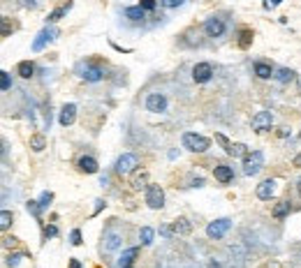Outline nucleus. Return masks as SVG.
Instances as JSON below:
<instances>
[{"label": "nucleus", "instance_id": "obj_46", "mask_svg": "<svg viewBox=\"0 0 301 268\" xmlns=\"http://www.w3.org/2000/svg\"><path fill=\"white\" fill-rule=\"evenodd\" d=\"M190 187H204V178H202V176L192 178V180H190Z\"/></svg>", "mask_w": 301, "mask_h": 268}, {"label": "nucleus", "instance_id": "obj_11", "mask_svg": "<svg viewBox=\"0 0 301 268\" xmlns=\"http://www.w3.org/2000/svg\"><path fill=\"white\" fill-rule=\"evenodd\" d=\"M213 79V65L211 63H195L192 65V81L195 84H209Z\"/></svg>", "mask_w": 301, "mask_h": 268}, {"label": "nucleus", "instance_id": "obj_30", "mask_svg": "<svg viewBox=\"0 0 301 268\" xmlns=\"http://www.w3.org/2000/svg\"><path fill=\"white\" fill-rule=\"evenodd\" d=\"M12 222H14V213L5 208L3 213H0V229H3V231H7V229L12 227Z\"/></svg>", "mask_w": 301, "mask_h": 268}, {"label": "nucleus", "instance_id": "obj_14", "mask_svg": "<svg viewBox=\"0 0 301 268\" xmlns=\"http://www.w3.org/2000/svg\"><path fill=\"white\" fill-rule=\"evenodd\" d=\"M77 169L86 176H93L100 171V164H97V159L93 157V155H81V157L77 159Z\"/></svg>", "mask_w": 301, "mask_h": 268}, {"label": "nucleus", "instance_id": "obj_18", "mask_svg": "<svg viewBox=\"0 0 301 268\" xmlns=\"http://www.w3.org/2000/svg\"><path fill=\"white\" fill-rule=\"evenodd\" d=\"M146 14H148V12H146L144 7H139V5L123 7V16H126L128 21H132V23H144V21H146Z\"/></svg>", "mask_w": 301, "mask_h": 268}, {"label": "nucleus", "instance_id": "obj_24", "mask_svg": "<svg viewBox=\"0 0 301 268\" xmlns=\"http://www.w3.org/2000/svg\"><path fill=\"white\" fill-rule=\"evenodd\" d=\"M132 190H137V192H139V190H146V187H148V171H139V169H137L135 171V176H132Z\"/></svg>", "mask_w": 301, "mask_h": 268}, {"label": "nucleus", "instance_id": "obj_36", "mask_svg": "<svg viewBox=\"0 0 301 268\" xmlns=\"http://www.w3.org/2000/svg\"><path fill=\"white\" fill-rule=\"evenodd\" d=\"M160 3V7H165V10H179L186 0H158Z\"/></svg>", "mask_w": 301, "mask_h": 268}, {"label": "nucleus", "instance_id": "obj_33", "mask_svg": "<svg viewBox=\"0 0 301 268\" xmlns=\"http://www.w3.org/2000/svg\"><path fill=\"white\" fill-rule=\"evenodd\" d=\"M158 231H160V236H162V238H167V240H171L176 236L174 224H160V229H158Z\"/></svg>", "mask_w": 301, "mask_h": 268}, {"label": "nucleus", "instance_id": "obj_45", "mask_svg": "<svg viewBox=\"0 0 301 268\" xmlns=\"http://www.w3.org/2000/svg\"><path fill=\"white\" fill-rule=\"evenodd\" d=\"M278 137H281V139H287V137H290V134H292V129L290 127H278Z\"/></svg>", "mask_w": 301, "mask_h": 268}, {"label": "nucleus", "instance_id": "obj_50", "mask_svg": "<svg viewBox=\"0 0 301 268\" xmlns=\"http://www.w3.org/2000/svg\"><path fill=\"white\" fill-rule=\"evenodd\" d=\"M281 3H283V0H271V7H278Z\"/></svg>", "mask_w": 301, "mask_h": 268}, {"label": "nucleus", "instance_id": "obj_22", "mask_svg": "<svg viewBox=\"0 0 301 268\" xmlns=\"http://www.w3.org/2000/svg\"><path fill=\"white\" fill-rule=\"evenodd\" d=\"M16 74H19L21 79H33V76H35V63H33V60H21V63L16 65Z\"/></svg>", "mask_w": 301, "mask_h": 268}, {"label": "nucleus", "instance_id": "obj_21", "mask_svg": "<svg viewBox=\"0 0 301 268\" xmlns=\"http://www.w3.org/2000/svg\"><path fill=\"white\" fill-rule=\"evenodd\" d=\"M290 213H292V204H290V201H285V199H283V201H278V204L271 208V218H273V220H285Z\"/></svg>", "mask_w": 301, "mask_h": 268}, {"label": "nucleus", "instance_id": "obj_42", "mask_svg": "<svg viewBox=\"0 0 301 268\" xmlns=\"http://www.w3.org/2000/svg\"><path fill=\"white\" fill-rule=\"evenodd\" d=\"M42 5V0H23V7L26 10H37Z\"/></svg>", "mask_w": 301, "mask_h": 268}, {"label": "nucleus", "instance_id": "obj_41", "mask_svg": "<svg viewBox=\"0 0 301 268\" xmlns=\"http://www.w3.org/2000/svg\"><path fill=\"white\" fill-rule=\"evenodd\" d=\"M216 141H218V144H220V146H222V148H225V153H227V150H230L232 141H230V139H227L225 134H220V132H218V134H216Z\"/></svg>", "mask_w": 301, "mask_h": 268}, {"label": "nucleus", "instance_id": "obj_51", "mask_svg": "<svg viewBox=\"0 0 301 268\" xmlns=\"http://www.w3.org/2000/svg\"><path fill=\"white\" fill-rule=\"evenodd\" d=\"M128 268H135V266H128Z\"/></svg>", "mask_w": 301, "mask_h": 268}, {"label": "nucleus", "instance_id": "obj_48", "mask_svg": "<svg viewBox=\"0 0 301 268\" xmlns=\"http://www.w3.org/2000/svg\"><path fill=\"white\" fill-rule=\"evenodd\" d=\"M70 268H81L79 259H70Z\"/></svg>", "mask_w": 301, "mask_h": 268}, {"label": "nucleus", "instance_id": "obj_7", "mask_svg": "<svg viewBox=\"0 0 301 268\" xmlns=\"http://www.w3.org/2000/svg\"><path fill=\"white\" fill-rule=\"evenodd\" d=\"M58 35H60V30L56 28V25H46V28H42L40 33H37V37L33 40V44H30V49L37 53V51H42L46 44H49V42H54Z\"/></svg>", "mask_w": 301, "mask_h": 268}, {"label": "nucleus", "instance_id": "obj_3", "mask_svg": "<svg viewBox=\"0 0 301 268\" xmlns=\"http://www.w3.org/2000/svg\"><path fill=\"white\" fill-rule=\"evenodd\" d=\"M202 30H204L206 37L218 40V37H222L227 33V23H225V19H220V16H209V19L204 21V25H202Z\"/></svg>", "mask_w": 301, "mask_h": 268}, {"label": "nucleus", "instance_id": "obj_39", "mask_svg": "<svg viewBox=\"0 0 301 268\" xmlns=\"http://www.w3.org/2000/svg\"><path fill=\"white\" fill-rule=\"evenodd\" d=\"M56 236H58V227H56V224H46L44 227V240L56 238Z\"/></svg>", "mask_w": 301, "mask_h": 268}, {"label": "nucleus", "instance_id": "obj_16", "mask_svg": "<svg viewBox=\"0 0 301 268\" xmlns=\"http://www.w3.org/2000/svg\"><path fill=\"white\" fill-rule=\"evenodd\" d=\"M74 120H77V104L74 102H67V104H63V109L58 114V123L60 127H70Z\"/></svg>", "mask_w": 301, "mask_h": 268}, {"label": "nucleus", "instance_id": "obj_23", "mask_svg": "<svg viewBox=\"0 0 301 268\" xmlns=\"http://www.w3.org/2000/svg\"><path fill=\"white\" fill-rule=\"evenodd\" d=\"M248 153H250V148H248L246 144H241V141H232L230 150H227V155H230V157H234V159H243Z\"/></svg>", "mask_w": 301, "mask_h": 268}, {"label": "nucleus", "instance_id": "obj_27", "mask_svg": "<svg viewBox=\"0 0 301 268\" xmlns=\"http://www.w3.org/2000/svg\"><path fill=\"white\" fill-rule=\"evenodd\" d=\"M30 148H33V153H42V150L46 148L44 134H33V137H30Z\"/></svg>", "mask_w": 301, "mask_h": 268}, {"label": "nucleus", "instance_id": "obj_10", "mask_svg": "<svg viewBox=\"0 0 301 268\" xmlns=\"http://www.w3.org/2000/svg\"><path fill=\"white\" fill-rule=\"evenodd\" d=\"M253 132L262 134V132H269L271 127H273V114L271 111H257L255 116H253Z\"/></svg>", "mask_w": 301, "mask_h": 268}, {"label": "nucleus", "instance_id": "obj_43", "mask_svg": "<svg viewBox=\"0 0 301 268\" xmlns=\"http://www.w3.org/2000/svg\"><path fill=\"white\" fill-rule=\"evenodd\" d=\"M16 243H19L16 236H5V238H3V245H5V248H14Z\"/></svg>", "mask_w": 301, "mask_h": 268}, {"label": "nucleus", "instance_id": "obj_40", "mask_svg": "<svg viewBox=\"0 0 301 268\" xmlns=\"http://www.w3.org/2000/svg\"><path fill=\"white\" fill-rule=\"evenodd\" d=\"M21 259H26V254H10V257H7V266L16 268L21 263Z\"/></svg>", "mask_w": 301, "mask_h": 268}, {"label": "nucleus", "instance_id": "obj_8", "mask_svg": "<svg viewBox=\"0 0 301 268\" xmlns=\"http://www.w3.org/2000/svg\"><path fill=\"white\" fill-rule=\"evenodd\" d=\"M79 76L84 81H88V84H97V81H102L107 76V72L102 70L100 65H93V63H81L79 65Z\"/></svg>", "mask_w": 301, "mask_h": 268}, {"label": "nucleus", "instance_id": "obj_12", "mask_svg": "<svg viewBox=\"0 0 301 268\" xmlns=\"http://www.w3.org/2000/svg\"><path fill=\"white\" fill-rule=\"evenodd\" d=\"M276 187H278V180L276 178H264L255 187V197L260 199V201H271V199H273V194H276Z\"/></svg>", "mask_w": 301, "mask_h": 268}, {"label": "nucleus", "instance_id": "obj_1", "mask_svg": "<svg viewBox=\"0 0 301 268\" xmlns=\"http://www.w3.org/2000/svg\"><path fill=\"white\" fill-rule=\"evenodd\" d=\"M181 144H183L186 150H190V153H206L211 148V139H206V137H202L197 132H186L181 137Z\"/></svg>", "mask_w": 301, "mask_h": 268}, {"label": "nucleus", "instance_id": "obj_20", "mask_svg": "<svg viewBox=\"0 0 301 268\" xmlns=\"http://www.w3.org/2000/svg\"><path fill=\"white\" fill-rule=\"evenodd\" d=\"M139 252H141V248H128V250H123V254H120V259H118V268H128V266H132L135 263V259L139 257Z\"/></svg>", "mask_w": 301, "mask_h": 268}, {"label": "nucleus", "instance_id": "obj_17", "mask_svg": "<svg viewBox=\"0 0 301 268\" xmlns=\"http://www.w3.org/2000/svg\"><path fill=\"white\" fill-rule=\"evenodd\" d=\"M253 74H255L257 79L266 81V79H273L276 70H273V65L264 63V60H255V63H253Z\"/></svg>", "mask_w": 301, "mask_h": 268}, {"label": "nucleus", "instance_id": "obj_31", "mask_svg": "<svg viewBox=\"0 0 301 268\" xmlns=\"http://www.w3.org/2000/svg\"><path fill=\"white\" fill-rule=\"evenodd\" d=\"M12 30H14V23L10 21V16H3V19H0V35H3V37H10Z\"/></svg>", "mask_w": 301, "mask_h": 268}, {"label": "nucleus", "instance_id": "obj_49", "mask_svg": "<svg viewBox=\"0 0 301 268\" xmlns=\"http://www.w3.org/2000/svg\"><path fill=\"white\" fill-rule=\"evenodd\" d=\"M296 192H299V199H301V178L296 180Z\"/></svg>", "mask_w": 301, "mask_h": 268}, {"label": "nucleus", "instance_id": "obj_26", "mask_svg": "<svg viewBox=\"0 0 301 268\" xmlns=\"http://www.w3.org/2000/svg\"><path fill=\"white\" fill-rule=\"evenodd\" d=\"M174 229H176V236H188L192 231V222L188 218H179L174 220Z\"/></svg>", "mask_w": 301, "mask_h": 268}, {"label": "nucleus", "instance_id": "obj_32", "mask_svg": "<svg viewBox=\"0 0 301 268\" xmlns=\"http://www.w3.org/2000/svg\"><path fill=\"white\" fill-rule=\"evenodd\" d=\"M26 210H28L30 215L35 220H42V206H40V201H28L26 204Z\"/></svg>", "mask_w": 301, "mask_h": 268}, {"label": "nucleus", "instance_id": "obj_5", "mask_svg": "<svg viewBox=\"0 0 301 268\" xmlns=\"http://www.w3.org/2000/svg\"><path fill=\"white\" fill-rule=\"evenodd\" d=\"M262 167H264V153L262 150H253L243 157V174L246 176H257Z\"/></svg>", "mask_w": 301, "mask_h": 268}, {"label": "nucleus", "instance_id": "obj_44", "mask_svg": "<svg viewBox=\"0 0 301 268\" xmlns=\"http://www.w3.org/2000/svg\"><path fill=\"white\" fill-rule=\"evenodd\" d=\"M105 206H107V201H105V199H97V201H95V210H93V218H95V215H100Z\"/></svg>", "mask_w": 301, "mask_h": 268}, {"label": "nucleus", "instance_id": "obj_6", "mask_svg": "<svg viewBox=\"0 0 301 268\" xmlns=\"http://www.w3.org/2000/svg\"><path fill=\"white\" fill-rule=\"evenodd\" d=\"M230 229H232V220L230 218H218V220H213V222L206 224V236H209L211 240H220Z\"/></svg>", "mask_w": 301, "mask_h": 268}, {"label": "nucleus", "instance_id": "obj_37", "mask_svg": "<svg viewBox=\"0 0 301 268\" xmlns=\"http://www.w3.org/2000/svg\"><path fill=\"white\" fill-rule=\"evenodd\" d=\"M137 5H139V7H144L146 12H156V10H158V5H160V3H158V0H139V3H137Z\"/></svg>", "mask_w": 301, "mask_h": 268}, {"label": "nucleus", "instance_id": "obj_9", "mask_svg": "<svg viewBox=\"0 0 301 268\" xmlns=\"http://www.w3.org/2000/svg\"><path fill=\"white\" fill-rule=\"evenodd\" d=\"M167 104H169V102H167V97L162 93H148L144 99L146 111H150V114H165Z\"/></svg>", "mask_w": 301, "mask_h": 268}, {"label": "nucleus", "instance_id": "obj_13", "mask_svg": "<svg viewBox=\"0 0 301 268\" xmlns=\"http://www.w3.org/2000/svg\"><path fill=\"white\" fill-rule=\"evenodd\" d=\"M74 7V0H65V3H60L56 10H51L49 12V16H46V25H54V23H58L63 16H67L70 14V10Z\"/></svg>", "mask_w": 301, "mask_h": 268}, {"label": "nucleus", "instance_id": "obj_34", "mask_svg": "<svg viewBox=\"0 0 301 268\" xmlns=\"http://www.w3.org/2000/svg\"><path fill=\"white\" fill-rule=\"evenodd\" d=\"M12 88V76H10V72H0V90H3V93H7V90Z\"/></svg>", "mask_w": 301, "mask_h": 268}, {"label": "nucleus", "instance_id": "obj_2", "mask_svg": "<svg viewBox=\"0 0 301 268\" xmlns=\"http://www.w3.org/2000/svg\"><path fill=\"white\" fill-rule=\"evenodd\" d=\"M139 169V155L137 153H123L114 164V171L118 176H130Z\"/></svg>", "mask_w": 301, "mask_h": 268}, {"label": "nucleus", "instance_id": "obj_28", "mask_svg": "<svg viewBox=\"0 0 301 268\" xmlns=\"http://www.w3.org/2000/svg\"><path fill=\"white\" fill-rule=\"evenodd\" d=\"M153 238H156V229H153V227H141L139 229L141 245H150V243H153Z\"/></svg>", "mask_w": 301, "mask_h": 268}, {"label": "nucleus", "instance_id": "obj_15", "mask_svg": "<svg viewBox=\"0 0 301 268\" xmlns=\"http://www.w3.org/2000/svg\"><path fill=\"white\" fill-rule=\"evenodd\" d=\"M213 178L220 185H230L234 180V167H230V164H216L213 167Z\"/></svg>", "mask_w": 301, "mask_h": 268}, {"label": "nucleus", "instance_id": "obj_47", "mask_svg": "<svg viewBox=\"0 0 301 268\" xmlns=\"http://www.w3.org/2000/svg\"><path fill=\"white\" fill-rule=\"evenodd\" d=\"M292 167H296V169H301V150L294 155V159H292Z\"/></svg>", "mask_w": 301, "mask_h": 268}, {"label": "nucleus", "instance_id": "obj_38", "mask_svg": "<svg viewBox=\"0 0 301 268\" xmlns=\"http://www.w3.org/2000/svg\"><path fill=\"white\" fill-rule=\"evenodd\" d=\"M70 243L74 245V248H79V245L84 243V238H81V229H72L70 231Z\"/></svg>", "mask_w": 301, "mask_h": 268}, {"label": "nucleus", "instance_id": "obj_4", "mask_svg": "<svg viewBox=\"0 0 301 268\" xmlns=\"http://www.w3.org/2000/svg\"><path fill=\"white\" fill-rule=\"evenodd\" d=\"M144 199H146V206H148V208H153V210L165 208V190H162L160 185L150 183L148 187H146Z\"/></svg>", "mask_w": 301, "mask_h": 268}, {"label": "nucleus", "instance_id": "obj_19", "mask_svg": "<svg viewBox=\"0 0 301 268\" xmlns=\"http://www.w3.org/2000/svg\"><path fill=\"white\" fill-rule=\"evenodd\" d=\"M253 40H255V33H253L250 28H239V33H236V44H239V49H250L253 46Z\"/></svg>", "mask_w": 301, "mask_h": 268}, {"label": "nucleus", "instance_id": "obj_25", "mask_svg": "<svg viewBox=\"0 0 301 268\" xmlns=\"http://www.w3.org/2000/svg\"><path fill=\"white\" fill-rule=\"evenodd\" d=\"M273 79H276L278 84H292V81L296 79V72L290 70V67H278L276 74H273Z\"/></svg>", "mask_w": 301, "mask_h": 268}, {"label": "nucleus", "instance_id": "obj_35", "mask_svg": "<svg viewBox=\"0 0 301 268\" xmlns=\"http://www.w3.org/2000/svg\"><path fill=\"white\" fill-rule=\"evenodd\" d=\"M37 201H40L42 210H44V208H49V206H51V201H54V192H49V190H44V192L40 194V199H37Z\"/></svg>", "mask_w": 301, "mask_h": 268}, {"label": "nucleus", "instance_id": "obj_29", "mask_svg": "<svg viewBox=\"0 0 301 268\" xmlns=\"http://www.w3.org/2000/svg\"><path fill=\"white\" fill-rule=\"evenodd\" d=\"M105 240H107V243H105V250H107V252H114V250L120 248V236H118V233H107Z\"/></svg>", "mask_w": 301, "mask_h": 268}]
</instances>
